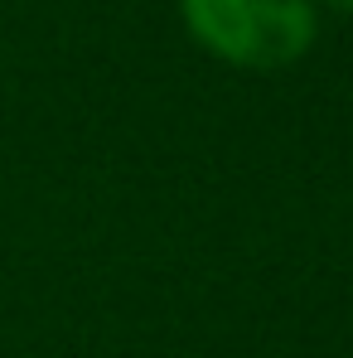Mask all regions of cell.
<instances>
[{"instance_id":"6da1fadb","label":"cell","mask_w":353,"mask_h":358,"mask_svg":"<svg viewBox=\"0 0 353 358\" xmlns=\"http://www.w3.org/2000/svg\"><path fill=\"white\" fill-rule=\"evenodd\" d=\"M184 20L203 49L247 68H281L315 39L310 0H184Z\"/></svg>"},{"instance_id":"7a4b0ae2","label":"cell","mask_w":353,"mask_h":358,"mask_svg":"<svg viewBox=\"0 0 353 358\" xmlns=\"http://www.w3.org/2000/svg\"><path fill=\"white\" fill-rule=\"evenodd\" d=\"M339 5H353V0H339Z\"/></svg>"}]
</instances>
